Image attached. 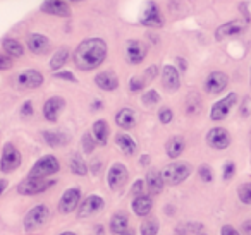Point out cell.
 <instances>
[{"mask_svg":"<svg viewBox=\"0 0 251 235\" xmlns=\"http://www.w3.org/2000/svg\"><path fill=\"white\" fill-rule=\"evenodd\" d=\"M121 235H134V232H133V230H129V228H127V230H126V232H122Z\"/></svg>","mask_w":251,"mask_h":235,"instance_id":"obj_53","label":"cell"},{"mask_svg":"<svg viewBox=\"0 0 251 235\" xmlns=\"http://www.w3.org/2000/svg\"><path fill=\"white\" fill-rule=\"evenodd\" d=\"M127 225H129V218L126 213H115L110 218V232L112 234L121 235L122 232L127 230Z\"/></svg>","mask_w":251,"mask_h":235,"instance_id":"obj_28","label":"cell"},{"mask_svg":"<svg viewBox=\"0 0 251 235\" xmlns=\"http://www.w3.org/2000/svg\"><path fill=\"white\" fill-rule=\"evenodd\" d=\"M250 144H251V131H250Z\"/></svg>","mask_w":251,"mask_h":235,"instance_id":"obj_57","label":"cell"},{"mask_svg":"<svg viewBox=\"0 0 251 235\" xmlns=\"http://www.w3.org/2000/svg\"><path fill=\"white\" fill-rule=\"evenodd\" d=\"M95 84H97L98 88H101L103 91H114V90H117V86H119V79L114 72L105 70V72H100L95 77Z\"/></svg>","mask_w":251,"mask_h":235,"instance_id":"obj_21","label":"cell"},{"mask_svg":"<svg viewBox=\"0 0 251 235\" xmlns=\"http://www.w3.org/2000/svg\"><path fill=\"white\" fill-rule=\"evenodd\" d=\"M60 170V163L55 156L47 155L43 158H40L38 162L33 165L31 172H29V177H40V179H47V177L53 175Z\"/></svg>","mask_w":251,"mask_h":235,"instance_id":"obj_3","label":"cell"},{"mask_svg":"<svg viewBox=\"0 0 251 235\" xmlns=\"http://www.w3.org/2000/svg\"><path fill=\"white\" fill-rule=\"evenodd\" d=\"M177 64H179V67H181L182 70H186V60L184 59H177Z\"/></svg>","mask_w":251,"mask_h":235,"instance_id":"obj_52","label":"cell"},{"mask_svg":"<svg viewBox=\"0 0 251 235\" xmlns=\"http://www.w3.org/2000/svg\"><path fill=\"white\" fill-rule=\"evenodd\" d=\"M101 168V162H98V160H95L93 165H91V172L93 173H98V170Z\"/></svg>","mask_w":251,"mask_h":235,"instance_id":"obj_48","label":"cell"},{"mask_svg":"<svg viewBox=\"0 0 251 235\" xmlns=\"http://www.w3.org/2000/svg\"><path fill=\"white\" fill-rule=\"evenodd\" d=\"M237 103V94L236 93H229L226 98H222L220 101H217L212 107V112H210V118L215 122H220L229 115V112L236 107Z\"/></svg>","mask_w":251,"mask_h":235,"instance_id":"obj_7","label":"cell"},{"mask_svg":"<svg viewBox=\"0 0 251 235\" xmlns=\"http://www.w3.org/2000/svg\"><path fill=\"white\" fill-rule=\"evenodd\" d=\"M60 235H76V234H73V232H64V234H60Z\"/></svg>","mask_w":251,"mask_h":235,"instance_id":"obj_54","label":"cell"},{"mask_svg":"<svg viewBox=\"0 0 251 235\" xmlns=\"http://www.w3.org/2000/svg\"><path fill=\"white\" fill-rule=\"evenodd\" d=\"M157 72H158L157 66H151V67H148V69H147V72H145V76H147L148 79H153V77L157 76Z\"/></svg>","mask_w":251,"mask_h":235,"instance_id":"obj_47","label":"cell"},{"mask_svg":"<svg viewBox=\"0 0 251 235\" xmlns=\"http://www.w3.org/2000/svg\"><path fill=\"white\" fill-rule=\"evenodd\" d=\"M57 79H66V81H76V77L73 76V72H57Z\"/></svg>","mask_w":251,"mask_h":235,"instance_id":"obj_46","label":"cell"},{"mask_svg":"<svg viewBox=\"0 0 251 235\" xmlns=\"http://www.w3.org/2000/svg\"><path fill=\"white\" fill-rule=\"evenodd\" d=\"M234 172H236V165H234L232 162H227L226 166H224V179H226V180L232 179Z\"/></svg>","mask_w":251,"mask_h":235,"instance_id":"obj_42","label":"cell"},{"mask_svg":"<svg viewBox=\"0 0 251 235\" xmlns=\"http://www.w3.org/2000/svg\"><path fill=\"white\" fill-rule=\"evenodd\" d=\"M158 220L157 218H148L141 223V235H157L158 234Z\"/></svg>","mask_w":251,"mask_h":235,"instance_id":"obj_33","label":"cell"},{"mask_svg":"<svg viewBox=\"0 0 251 235\" xmlns=\"http://www.w3.org/2000/svg\"><path fill=\"white\" fill-rule=\"evenodd\" d=\"M153 208V201H151L150 196H145V194H140V196L134 197L133 201V211L138 214V216H148Z\"/></svg>","mask_w":251,"mask_h":235,"instance_id":"obj_24","label":"cell"},{"mask_svg":"<svg viewBox=\"0 0 251 235\" xmlns=\"http://www.w3.org/2000/svg\"><path fill=\"white\" fill-rule=\"evenodd\" d=\"M5 187H7V182H5V180H0V196H2V192L5 190Z\"/></svg>","mask_w":251,"mask_h":235,"instance_id":"obj_50","label":"cell"},{"mask_svg":"<svg viewBox=\"0 0 251 235\" xmlns=\"http://www.w3.org/2000/svg\"><path fill=\"white\" fill-rule=\"evenodd\" d=\"M81 142H83V149H84V153L86 155H90L91 151L95 149V144H97V141H95V138L91 134H84L83 136V139H81Z\"/></svg>","mask_w":251,"mask_h":235,"instance_id":"obj_37","label":"cell"},{"mask_svg":"<svg viewBox=\"0 0 251 235\" xmlns=\"http://www.w3.org/2000/svg\"><path fill=\"white\" fill-rule=\"evenodd\" d=\"M64 107H66L64 98L52 96L45 101V105H43V115H45V118L49 122H57V118H59L60 112L64 110Z\"/></svg>","mask_w":251,"mask_h":235,"instance_id":"obj_13","label":"cell"},{"mask_svg":"<svg viewBox=\"0 0 251 235\" xmlns=\"http://www.w3.org/2000/svg\"><path fill=\"white\" fill-rule=\"evenodd\" d=\"M227 84H229V77H227V74L215 70V72L208 74V77H206L205 90H206V93H210V94H219L222 90H226Z\"/></svg>","mask_w":251,"mask_h":235,"instance_id":"obj_11","label":"cell"},{"mask_svg":"<svg viewBox=\"0 0 251 235\" xmlns=\"http://www.w3.org/2000/svg\"><path fill=\"white\" fill-rule=\"evenodd\" d=\"M11 67H12V57L0 53V70L11 69Z\"/></svg>","mask_w":251,"mask_h":235,"instance_id":"obj_41","label":"cell"},{"mask_svg":"<svg viewBox=\"0 0 251 235\" xmlns=\"http://www.w3.org/2000/svg\"><path fill=\"white\" fill-rule=\"evenodd\" d=\"M50 218V211L47 206H43V204H38V206H35L33 210H29V213L25 216V228L26 232H35L38 230V228H42L43 225L49 221Z\"/></svg>","mask_w":251,"mask_h":235,"instance_id":"obj_4","label":"cell"},{"mask_svg":"<svg viewBox=\"0 0 251 235\" xmlns=\"http://www.w3.org/2000/svg\"><path fill=\"white\" fill-rule=\"evenodd\" d=\"M115 144H117V148L126 156H133L136 153V142H134V139L129 134H126V132H119L115 136Z\"/></svg>","mask_w":251,"mask_h":235,"instance_id":"obj_22","label":"cell"},{"mask_svg":"<svg viewBox=\"0 0 251 235\" xmlns=\"http://www.w3.org/2000/svg\"><path fill=\"white\" fill-rule=\"evenodd\" d=\"M42 11L50 16H59V18H69L71 9L64 0H45L42 4Z\"/></svg>","mask_w":251,"mask_h":235,"instance_id":"obj_16","label":"cell"},{"mask_svg":"<svg viewBox=\"0 0 251 235\" xmlns=\"http://www.w3.org/2000/svg\"><path fill=\"white\" fill-rule=\"evenodd\" d=\"M69 166H71V170L76 173V175H86V172H88L86 163H84V160L81 158V155H77V153L71 156Z\"/></svg>","mask_w":251,"mask_h":235,"instance_id":"obj_31","label":"cell"},{"mask_svg":"<svg viewBox=\"0 0 251 235\" xmlns=\"http://www.w3.org/2000/svg\"><path fill=\"white\" fill-rule=\"evenodd\" d=\"M127 177H129V173H127V168H126L122 163L112 165L110 170H108V175H107L110 189H121V187L127 182Z\"/></svg>","mask_w":251,"mask_h":235,"instance_id":"obj_10","label":"cell"},{"mask_svg":"<svg viewBox=\"0 0 251 235\" xmlns=\"http://www.w3.org/2000/svg\"><path fill=\"white\" fill-rule=\"evenodd\" d=\"M172 117H174V114H172L171 108H162L160 112H158V118H160L162 124H169V122H172Z\"/></svg>","mask_w":251,"mask_h":235,"instance_id":"obj_40","label":"cell"},{"mask_svg":"<svg viewBox=\"0 0 251 235\" xmlns=\"http://www.w3.org/2000/svg\"><path fill=\"white\" fill-rule=\"evenodd\" d=\"M53 184H55L53 180L40 179V177H28L23 182H19L18 192L23 194V196H35V194H40L49 189V187H52Z\"/></svg>","mask_w":251,"mask_h":235,"instance_id":"obj_5","label":"cell"},{"mask_svg":"<svg viewBox=\"0 0 251 235\" xmlns=\"http://www.w3.org/2000/svg\"><path fill=\"white\" fill-rule=\"evenodd\" d=\"M28 47L35 55H45L50 50V42L47 36L38 35V33H33L28 38Z\"/></svg>","mask_w":251,"mask_h":235,"instance_id":"obj_19","label":"cell"},{"mask_svg":"<svg viewBox=\"0 0 251 235\" xmlns=\"http://www.w3.org/2000/svg\"><path fill=\"white\" fill-rule=\"evenodd\" d=\"M206 144L213 149H227L230 144V136L226 129L222 127H213L206 134Z\"/></svg>","mask_w":251,"mask_h":235,"instance_id":"obj_8","label":"cell"},{"mask_svg":"<svg viewBox=\"0 0 251 235\" xmlns=\"http://www.w3.org/2000/svg\"><path fill=\"white\" fill-rule=\"evenodd\" d=\"M141 163H143V165H148V163H150V156H148V155L141 156Z\"/></svg>","mask_w":251,"mask_h":235,"instance_id":"obj_51","label":"cell"},{"mask_svg":"<svg viewBox=\"0 0 251 235\" xmlns=\"http://www.w3.org/2000/svg\"><path fill=\"white\" fill-rule=\"evenodd\" d=\"M160 173L167 186H177V184L184 182L191 175V165L186 162H174V163H169Z\"/></svg>","mask_w":251,"mask_h":235,"instance_id":"obj_2","label":"cell"},{"mask_svg":"<svg viewBox=\"0 0 251 235\" xmlns=\"http://www.w3.org/2000/svg\"><path fill=\"white\" fill-rule=\"evenodd\" d=\"M244 28H246V24H244V21H229L226 23V24H222L219 29L215 31V38L217 40H224L227 38V36H234V35H239L241 31H244Z\"/></svg>","mask_w":251,"mask_h":235,"instance_id":"obj_20","label":"cell"},{"mask_svg":"<svg viewBox=\"0 0 251 235\" xmlns=\"http://www.w3.org/2000/svg\"><path fill=\"white\" fill-rule=\"evenodd\" d=\"M93 138L100 146H105L108 141V125L105 120H97L93 124Z\"/></svg>","mask_w":251,"mask_h":235,"instance_id":"obj_29","label":"cell"},{"mask_svg":"<svg viewBox=\"0 0 251 235\" xmlns=\"http://www.w3.org/2000/svg\"><path fill=\"white\" fill-rule=\"evenodd\" d=\"M31 114H33L31 101H26V103L23 105V108H21V115H23V117H28V115H31Z\"/></svg>","mask_w":251,"mask_h":235,"instance_id":"obj_44","label":"cell"},{"mask_svg":"<svg viewBox=\"0 0 251 235\" xmlns=\"http://www.w3.org/2000/svg\"><path fill=\"white\" fill-rule=\"evenodd\" d=\"M67 59H69V48L62 47V48H59L55 53H53L52 60H50V67H52L53 70H55V69H60V67H62L64 64L67 62Z\"/></svg>","mask_w":251,"mask_h":235,"instance_id":"obj_30","label":"cell"},{"mask_svg":"<svg viewBox=\"0 0 251 235\" xmlns=\"http://www.w3.org/2000/svg\"><path fill=\"white\" fill-rule=\"evenodd\" d=\"M184 148H186V142H184V138H181V136H174V138H171L167 141V146H165L167 155L171 156V158H177V156H181L182 151H184Z\"/></svg>","mask_w":251,"mask_h":235,"instance_id":"obj_26","label":"cell"},{"mask_svg":"<svg viewBox=\"0 0 251 235\" xmlns=\"http://www.w3.org/2000/svg\"><path fill=\"white\" fill-rule=\"evenodd\" d=\"M143 187H145V182L143 180H136L133 186V194H136V196H140L141 192H143Z\"/></svg>","mask_w":251,"mask_h":235,"instance_id":"obj_45","label":"cell"},{"mask_svg":"<svg viewBox=\"0 0 251 235\" xmlns=\"http://www.w3.org/2000/svg\"><path fill=\"white\" fill-rule=\"evenodd\" d=\"M103 206H105V201L100 196H88L79 208V218L93 216L95 213L103 210Z\"/></svg>","mask_w":251,"mask_h":235,"instance_id":"obj_17","label":"cell"},{"mask_svg":"<svg viewBox=\"0 0 251 235\" xmlns=\"http://www.w3.org/2000/svg\"><path fill=\"white\" fill-rule=\"evenodd\" d=\"M4 50L11 57H21L23 53H25V50H23V45L18 42V40H14V38H7V40H5V42H4Z\"/></svg>","mask_w":251,"mask_h":235,"instance_id":"obj_32","label":"cell"},{"mask_svg":"<svg viewBox=\"0 0 251 235\" xmlns=\"http://www.w3.org/2000/svg\"><path fill=\"white\" fill-rule=\"evenodd\" d=\"M174 235H184V234H181V232H177V230H176V234Z\"/></svg>","mask_w":251,"mask_h":235,"instance_id":"obj_55","label":"cell"},{"mask_svg":"<svg viewBox=\"0 0 251 235\" xmlns=\"http://www.w3.org/2000/svg\"><path fill=\"white\" fill-rule=\"evenodd\" d=\"M126 53H127V60L136 66V64H141L145 60V57H147V53H148V48L145 47V43L138 42V40H131V42H127Z\"/></svg>","mask_w":251,"mask_h":235,"instance_id":"obj_15","label":"cell"},{"mask_svg":"<svg viewBox=\"0 0 251 235\" xmlns=\"http://www.w3.org/2000/svg\"><path fill=\"white\" fill-rule=\"evenodd\" d=\"M243 232L248 235H251V220L250 221H244L243 223Z\"/></svg>","mask_w":251,"mask_h":235,"instance_id":"obj_49","label":"cell"},{"mask_svg":"<svg viewBox=\"0 0 251 235\" xmlns=\"http://www.w3.org/2000/svg\"><path fill=\"white\" fill-rule=\"evenodd\" d=\"M162 84L165 90L169 91H177L181 86V76H179L177 69L172 66H165L162 69Z\"/></svg>","mask_w":251,"mask_h":235,"instance_id":"obj_18","label":"cell"},{"mask_svg":"<svg viewBox=\"0 0 251 235\" xmlns=\"http://www.w3.org/2000/svg\"><path fill=\"white\" fill-rule=\"evenodd\" d=\"M220 235H241V234L232 227V225H224V227L220 228Z\"/></svg>","mask_w":251,"mask_h":235,"instance_id":"obj_43","label":"cell"},{"mask_svg":"<svg viewBox=\"0 0 251 235\" xmlns=\"http://www.w3.org/2000/svg\"><path fill=\"white\" fill-rule=\"evenodd\" d=\"M43 84V76L35 69L25 70L18 76V86L23 90H35Z\"/></svg>","mask_w":251,"mask_h":235,"instance_id":"obj_14","label":"cell"},{"mask_svg":"<svg viewBox=\"0 0 251 235\" xmlns=\"http://www.w3.org/2000/svg\"><path fill=\"white\" fill-rule=\"evenodd\" d=\"M237 196H239L241 203L250 204L251 206V182L241 184L239 189H237Z\"/></svg>","mask_w":251,"mask_h":235,"instance_id":"obj_34","label":"cell"},{"mask_svg":"<svg viewBox=\"0 0 251 235\" xmlns=\"http://www.w3.org/2000/svg\"><path fill=\"white\" fill-rule=\"evenodd\" d=\"M176 230L181 232V234H184V235H188V234H193V232H201L203 225L201 223H184V225H179Z\"/></svg>","mask_w":251,"mask_h":235,"instance_id":"obj_35","label":"cell"},{"mask_svg":"<svg viewBox=\"0 0 251 235\" xmlns=\"http://www.w3.org/2000/svg\"><path fill=\"white\" fill-rule=\"evenodd\" d=\"M43 139L47 141V144L52 146V148H60V146H66L69 142V138L64 132H55V131H45L43 132Z\"/></svg>","mask_w":251,"mask_h":235,"instance_id":"obj_27","label":"cell"},{"mask_svg":"<svg viewBox=\"0 0 251 235\" xmlns=\"http://www.w3.org/2000/svg\"><path fill=\"white\" fill-rule=\"evenodd\" d=\"M140 23L143 26H148V28H160L164 21H162L158 5L153 4V2H148L143 14H141V18H140Z\"/></svg>","mask_w":251,"mask_h":235,"instance_id":"obj_12","label":"cell"},{"mask_svg":"<svg viewBox=\"0 0 251 235\" xmlns=\"http://www.w3.org/2000/svg\"><path fill=\"white\" fill-rule=\"evenodd\" d=\"M141 100H143V103L147 105V107H153V105H157L158 101H160V96H158V93L155 90H150L143 94Z\"/></svg>","mask_w":251,"mask_h":235,"instance_id":"obj_36","label":"cell"},{"mask_svg":"<svg viewBox=\"0 0 251 235\" xmlns=\"http://www.w3.org/2000/svg\"><path fill=\"white\" fill-rule=\"evenodd\" d=\"M198 175L200 179L203 180V182H212L213 179V173H212V168H210L208 165H201L198 168Z\"/></svg>","mask_w":251,"mask_h":235,"instance_id":"obj_38","label":"cell"},{"mask_svg":"<svg viewBox=\"0 0 251 235\" xmlns=\"http://www.w3.org/2000/svg\"><path fill=\"white\" fill-rule=\"evenodd\" d=\"M145 84H147V79L145 77H140V76H134L133 79H131V91H141L145 88Z\"/></svg>","mask_w":251,"mask_h":235,"instance_id":"obj_39","label":"cell"},{"mask_svg":"<svg viewBox=\"0 0 251 235\" xmlns=\"http://www.w3.org/2000/svg\"><path fill=\"white\" fill-rule=\"evenodd\" d=\"M164 179H162V173L157 172V170H151V172L147 173V186H148V190L150 194L157 196L164 190Z\"/></svg>","mask_w":251,"mask_h":235,"instance_id":"obj_25","label":"cell"},{"mask_svg":"<svg viewBox=\"0 0 251 235\" xmlns=\"http://www.w3.org/2000/svg\"><path fill=\"white\" fill-rule=\"evenodd\" d=\"M71 2H81V0H71Z\"/></svg>","mask_w":251,"mask_h":235,"instance_id":"obj_56","label":"cell"},{"mask_svg":"<svg viewBox=\"0 0 251 235\" xmlns=\"http://www.w3.org/2000/svg\"><path fill=\"white\" fill-rule=\"evenodd\" d=\"M81 201V190L77 187H73V189H67L66 192L62 194L60 197V203H59V211L62 214H69L73 213L74 210L77 208Z\"/></svg>","mask_w":251,"mask_h":235,"instance_id":"obj_9","label":"cell"},{"mask_svg":"<svg viewBox=\"0 0 251 235\" xmlns=\"http://www.w3.org/2000/svg\"><path fill=\"white\" fill-rule=\"evenodd\" d=\"M21 165V153L16 146H12L11 142L4 146V153H2V160H0V170L5 173L14 172L16 168H19Z\"/></svg>","mask_w":251,"mask_h":235,"instance_id":"obj_6","label":"cell"},{"mask_svg":"<svg viewBox=\"0 0 251 235\" xmlns=\"http://www.w3.org/2000/svg\"><path fill=\"white\" fill-rule=\"evenodd\" d=\"M107 57V43L100 38H90L79 43L74 52V64L81 70H93L100 64H103Z\"/></svg>","mask_w":251,"mask_h":235,"instance_id":"obj_1","label":"cell"},{"mask_svg":"<svg viewBox=\"0 0 251 235\" xmlns=\"http://www.w3.org/2000/svg\"><path fill=\"white\" fill-rule=\"evenodd\" d=\"M115 124L121 129H133L136 125V114H134L131 108H122V110L117 112L115 115Z\"/></svg>","mask_w":251,"mask_h":235,"instance_id":"obj_23","label":"cell"}]
</instances>
